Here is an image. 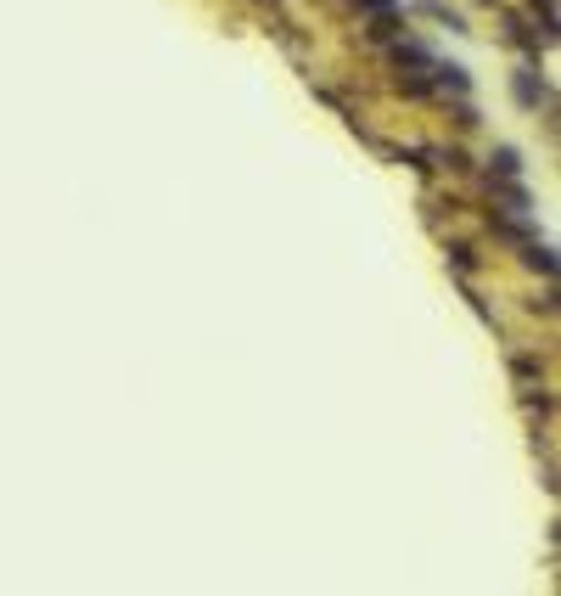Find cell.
I'll use <instances>...</instances> for the list:
<instances>
[{"label":"cell","instance_id":"1","mask_svg":"<svg viewBox=\"0 0 561 596\" xmlns=\"http://www.w3.org/2000/svg\"><path fill=\"white\" fill-rule=\"evenodd\" d=\"M511 91H517V102H522V108H539V102L550 108V91H544V79H539L533 68H522V73H517Z\"/></svg>","mask_w":561,"mask_h":596},{"label":"cell","instance_id":"2","mask_svg":"<svg viewBox=\"0 0 561 596\" xmlns=\"http://www.w3.org/2000/svg\"><path fill=\"white\" fill-rule=\"evenodd\" d=\"M494 181H522V152L517 147H494Z\"/></svg>","mask_w":561,"mask_h":596},{"label":"cell","instance_id":"3","mask_svg":"<svg viewBox=\"0 0 561 596\" xmlns=\"http://www.w3.org/2000/svg\"><path fill=\"white\" fill-rule=\"evenodd\" d=\"M449 253H455V271H478V253H472V248H466V242H455Z\"/></svg>","mask_w":561,"mask_h":596},{"label":"cell","instance_id":"4","mask_svg":"<svg viewBox=\"0 0 561 596\" xmlns=\"http://www.w3.org/2000/svg\"><path fill=\"white\" fill-rule=\"evenodd\" d=\"M533 12L544 18V34L555 40V0H533Z\"/></svg>","mask_w":561,"mask_h":596},{"label":"cell","instance_id":"5","mask_svg":"<svg viewBox=\"0 0 561 596\" xmlns=\"http://www.w3.org/2000/svg\"><path fill=\"white\" fill-rule=\"evenodd\" d=\"M511 372H517V377H539V361H533V355H511Z\"/></svg>","mask_w":561,"mask_h":596}]
</instances>
